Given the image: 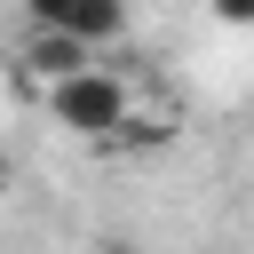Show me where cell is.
I'll return each mask as SVG.
<instances>
[{"mask_svg": "<svg viewBox=\"0 0 254 254\" xmlns=\"http://www.w3.org/2000/svg\"><path fill=\"white\" fill-rule=\"evenodd\" d=\"M214 16L222 24H254V0H214Z\"/></svg>", "mask_w": 254, "mask_h": 254, "instance_id": "cell-5", "label": "cell"}, {"mask_svg": "<svg viewBox=\"0 0 254 254\" xmlns=\"http://www.w3.org/2000/svg\"><path fill=\"white\" fill-rule=\"evenodd\" d=\"M8 183H16V159H8V151H0V190H8Z\"/></svg>", "mask_w": 254, "mask_h": 254, "instance_id": "cell-7", "label": "cell"}, {"mask_svg": "<svg viewBox=\"0 0 254 254\" xmlns=\"http://www.w3.org/2000/svg\"><path fill=\"white\" fill-rule=\"evenodd\" d=\"M71 40H79V48H111V40H127V0H79Z\"/></svg>", "mask_w": 254, "mask_h": 254, "instance_id": "cell-3", "label": "cell"}, {"mask_svg": "<svg viewBox=\"0 0 254 254\" xmlns=\"http://www.w3.org/2000/svg\"><path fill=\"white\" fill-rule=\"evenodd\" d=\"M95 254H143V246H135V238H103Z\"/></svg>", "mask_w": 254, "mask_h": 254, "instance_id": "cell-6", "label": "cell"}, {"mask_svg": "<svg viewBox=\"0 0 254 254\" xmlns=\"http://www.w3.org/2000/svg\"><path fill=\"white\" fill-rule=\"evenodd\" d=\"M48 119L71 127V135H87V143H119L127 119H135V95H127V79H119L111 64H87L79 79L48 87Z\"/></svg>", "mask_w": 254, "mask_h": 254, "instance_id": "cell-1", "label": "cell"}, {"mask_svg": "<svg viewBox=\"0 0 254 254\" xmlns=\"http://www.w3.org/2000/svg\"><path fill=\"white\" fill-rule=\"evenodd\" d=\"M24 16H32V32H71L79 0H24Z\"/></svg>", "mask_w": 254, "mask_h": 254, "instance_id": "cell-4", "label": "cell"}, {"mask_svg": "<svg viewBox=\"0 0 254 254\" xmlns=\"http://www.w3.org/2000/svg\"><path fill=\"white\" fill-rule=\"evenodd\" d=\"M32 71H40V87H64V79H79L87 64H95V48H79L71 32H32V56H24Z\"/></svg>", "mask_w": 254, "mask_h": 254, "instance_id": "cell-2", "label": "cell"}]
</instances>
